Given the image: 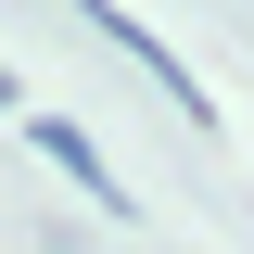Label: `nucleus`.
Instances as JSON below:
<instances>
[{"label": "nucleus", "instance_id": "nucleus-1", "mask_svg": "<svg viewBox=\"0 0 254 254\" xmlns=\"http://www.w3.org/2000/svg\"><path fill=\"white\" fill-rule=\"evenodd\" d=\"M38 153H51V165H64V178H89V190H102V203H115V178H102V153H89V140H76V127H64V115H51V127H38Z\"/></svg>", "mask_w": 254, "mask_h": 254}, {"label": "nucleus", "instance_id": "nucleus-2", "mask_svg": "<svg viewBox=\"0 0 254 254\" xmlns=\"http://www.w3.org/2000/svg\"><path fill=\"white\" fill-rule=\"evenodd\" d=\"M0 102H13V76H0Z\"/></svg>", "mask_w": 254, "mask_h": 254}]
</instances>
